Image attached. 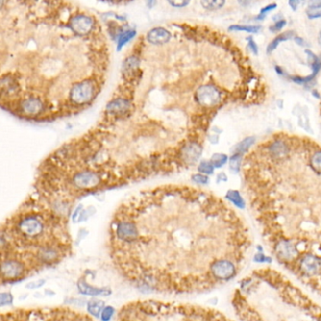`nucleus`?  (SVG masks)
<instances>
[{
  "mask_svg": "<svg viewBox=\"0 0 321 321\" xmlns=\"http://www.w3.org/2000/svg\"><path fill=\"white\" fill-rule=\"evenodd\" d=\"M227 155L224 154H215L211 156L210 162L214 168H221L227 162Z\"/></svg>",
  "mask_w": 321,
  "mask_h": 321,
  "instance_id": "obj_21",
  "label": "nucleus"
},
{
  "mask_svg": "<svg viewBox=\"0 0 321 321\" xmlns=\"http://www.w3.org/2000/svg\"><path fill=\"white\" fill-rule=\"evenodd\" d=\"M311 162H312V166L314 168V170L317 173H321V151L313 155Z\"/></svg>",
  "mask_w": 321,
  "mask_h": 321,
  "instance_id": "obj_26",
  "label": "nucleus"
},
{
  "mask_svg": "<svg viewBox=\"0 0 321 321\" xmlns=\"http://www.w3.org/2000/svg\"><path fill=\"white\" fill-rule=\"evenodd\" d=\"M247 41H248V45H249V47H250V50L252 51V53L257 54V53H258V47H257V45L255 44L254 40H253L251 37H248V38H247Z\"/></svg>",
  "mask_w": 321,
  "mask_h": 321,
  "instance_id": "obj_28",
  "label": "nucleus"
},
{
  "mask_svg": "<svg viewBox=\"0 0 321 321\" xmlns=\"http://www.w3.org/2000/svg\"><path fill=\"white\" fill-rule=\"evenodd\" d=\"M221 93L211 85H203L196 92V100L202 107H214L221 101Z\"/></svg>",
  "mask_w": 321,
  "mask_h": 321,
  "instance_id": "obj_4",
  "label": "nucleus"
},
{
  "mask_svg": "<svg viewBox=\"0 0 321 321\" xmlns=\"http://www.w3.org/2000/svg\"><path fill=\"white\" fill-rule=\"evenodd\" d=\"M198 171L204 175L212 174L214 172V166L209 161H202L198 167Z\"/></svg>",
  "mask_w": 321,
  "mask_h": 321,
  "instance_id": "obj_22",
  "label": "nucleus"
},
{
  "mask_svg": "<svg viewBox=\"0 0 321 321\" xmlns=\"http://www.w3.org/2000/svg\"><path fill=\"white\" fill-rule=\"evenodd\" d=\"M172 6H173V7H176V8H183V7H185V6H187V5H189L190 4V2L189 1H173V2H169Z\"/></svg>",
  "mask_w": 321,
  "mask_h": 321,
  "instance_id": "obj_32",
  "label": "nucleus"
},
{
  "mask_svg": "<svg viewBox=\"0 0 321 321\" xmlns=\"http://www.w3.org/2000/svg\"><path fill=\"white\" fill-rule=\"evenodd\" d=\"M308 15H309L310 18L320 17V16H321V12H316V10H310L309 12H308Z\"/></svg>",
  "mask_w": 321,
  "mask_h": 321,
  "instance_id": "obj_33",
  "label": "nucleus"
},
{
  "mask_svg": "<svg viewBox=\"0 0 321 321\" xmlns=\"http://www.w3.org/2000/svg\"><path fill=\"white\" fill-rule=\"evenodd\" d=\"M294 35V32L293 31H286L285 33L281 34V35L277 36L275 39H274L272 42H271V44L268 46L267 48V52L269 54H271L272 51H273L275 48H277L279 46L280 43L282 42H285L286 40L290 39L292 36Z\"/></svg>",
  "mask_w": 321,
  "mask_h": 321,
  "instance_id": "obj_14",
  "label": "nucleus"
},
{
  "mask_svg": "<svg viewBox=\"0 0 321 321\" xmlns=\"http://www.w3.org/2000/svg\"><path fill=\"white\" fill-rule=\"evenodd\" d=\"M296 42L298 43L300 46H302V45H303V41H302L300 38H297H297H296Z\"/></svg>",
  "mask_w": 321,
  "mask_h": 321,
  "instance_id": "obj_36",
  "label": "nucleus"
},
{
  "mask_svg": "<svg viewBox=\"0 0 321 321\" xmlns=\"http://www.w3.org/2000/svg\"><path fill=\"white\" fill-rule=\"evenodd\" d=\"M276 7H277L276 4H271V5H269V6L265 7V8H263L261 11H260V14H259L260 16H259V18L262 19V18L265 16V14H266L267 12H270L271 11H272V10H274V9L276 8Z\"/></svg>",
  "mask_w": 321,
  "mask_h": 321,
  "instance_id": "obj_30",
  "label": "nucleus"
},
{
  "mask_svg": "<svg viewBox=\"0 0 321 321\" xmlns=\"http://www.w3.org/2000/svg\"><path fill=\"white\" fill-rule=\"evenodd\" d=\"M240 164H241V155H233L230 158V169L234 172H238L240 169Z\"/></svg>",
  "mask_w": 321,
  "mask_h": 321,
  "instance_id": "obj_25",
  "label": "nucleus"
},
{
  "mask_svg": "<svg viewBox=\"0 0 321 321\" xmlns=\"http://www.w3.org/2000/svg\"><path fill=\"white\" fill-rule=\"evenodd\" d=\"M112 315H113V310L111 309L110 307H107V308L104 309V311H103V317H102V319L105 321H107V320H109L112 317Z\"/></svg>",
  "mask_w": 321,
  "mask_h": 321,
  "instance_id": "obj_31",
  "label": "nucleus"
},
{
  "mask_svg": "<svg viewBox=\"0 0 321 321\" xmlns=\"http://www.w3.org/2000/svg\"><path fill=\"white\" fill-rule=\"evenodd\" d=\"M202 155V147L196 143H187L181 149V158L187 164H195Z\"/></svg>",
  "mask_w": 321,
  "mask_h": 321,
  "instance_id": "obj_8",
  "label": "nucleus"
},
{
  "mask_svg": "<svg viewBox=\"0 0 321 321\" xmlns=\"http://www.w3.org/2000/svg\"><path fill=\"white\" fill-rule=\"evenodd\" d=\"M202 7L206 10L209 11H215V10H220L221 8L223 7L224 1L221 0H204L201 2Z\"/></svg>",
  "mask_w": 321,
  "mask_h": 321,
  "instance_id": "obj_19",
  "label": "nucleus"
},
{
  "mask_svg": "<svg viewBox=\"0 0 321 321\" xmlns=\"http://www.w3.org/2000/svg\"><path fill=\"white\" fill-rule=\"evenodd\" d=\"M321 260L315 255H306L300 263V268L304 273L314 275L318 273L321 269Z\"/></svg>",
  "mask_w": 321,
  "mask_h": 321,
  "instance_id": "obj_13",
  "label": "nucleus"
},
{
  "mask_svg": "<svg viewBox=\"0 0 321 321\" xmlns=\"http://www.w3.org/2000/svg\"><path fill=\"white\" fill-rule=\"evenodd\" d=\"M171 37H172V34L170 33L169 30H167L166 28L155 27L148 32L147 40L153 45L160 46V45H164L168 43L170 41Z\"/></svg>",
  "mask_w": 321,
  "mask_h": 321,
  "instance_id": "obj_10",
  "label": "nucleus"
},
{
  "mask_svg": "<svg viewBox=\"0 0 321 321\" xmlns=\"http://www.w3.org/2000/svg\"><path fill=\"white\" fill-rule=\"evenodd\" d=\"M136 35V31L135 30H126L124 32H123L122 34H120L119 39H118V50L123 48L125 44H127L131 39L134 38V36Z\"/></svg>",
  "mask_w": 321,
  "mask_h": 321,
  "instance_id": "obj_20",
  "label": "nucleus"
},
{
  "mask_svg": "<svg viewBox=\"0 0 321 321\" xmlns=\"http://www.w3.org/2000/svg\"><path fill=\"white\" fill-rule=\"evenodd\" d=\"M102 304H104L101 300H93L90 302L89 305V312L94 315V316H98L99 312L102 309Z\"/></svg>",
  "mask_w": 321,
  "mask_h": 321,
  "instance_id": "obj_23",
  "label": "nucleus"
},
{
  "mask_svg": "<svg viewBox=\"0 0 321 321\" xmlns=\"http://www.w3.org/2000/svg\"><path fill=\"white\" fill-rule=\"evenodd\" d=\"M298 1H289V5L291 6V8L293 9V10H296L297 8V6H298Z\"/></svg>",
  "mask_w": 321,
  "mask_h": 321,
  "instance_id": "obj_35",
  "label": "nucleus"
},
{
  "mask_svg": "<svg viewBox=\"0 0 321 321\" xmlns=\"http://www.w3.org/2000/svg\"><path fill=\"white\" fill-rule=\"evenodd\" d=\"M253 143H254V138H252V137L246 138L245 140L240 142L235 147V154H237V155L243 154L244 152H246L250 148V146L253 144Z\"/></svg>",
  "mask_w": 321,
  "mask_h": 321,
  "instance_id": "obj_15",
  "label": "nucleus"
},
{
  "mask_svg": "<svg viewBox=\"0 0 321 321\" xmlns=\"http://www.w3.org/2000/svg\"><path fill=\"white\" fill-rule=\"evenodd\" d=\"M130 108V103L128 100L123 98H116L111 100L107 106V111L110 114L121 115L126 113Z\"/></svg>",
  "mask_w": 321,
  "mask_h": 321,
  "instance_id": "obj_12",
  "label": "nucleus"
},
{
  "mask_svg": "<svg viewBox=\"0 0 321 321\" xmlns=\"http://www.w3.org/2000/svg\"><path fill=\"white\" fill-rule=\"evenodd\" d=\"M286 20H280V21L276 22V23L271 27V29H272V31H278V30H281V29L286 25Z\"/></svg>",
  "mask_w": 321,
  "mask_h": 321,
  "instance_id": "obj_29",
  "label": "nucleus"
},
{
  "mask_svg": "<svg viewBox=\"0 0 321 321\" xmlns=\"http://www.w3.org/2000/svg\"><path fill=\"white\" fill-rule=\"evenodd\" d=\"M0 247L1 282L11 285L59 265L74 245L65 214L27 203L2 223Z\"/></svg>",
  "mask_w": 321,
  "mask_h": 321,
  "instance_id": "obj_1",
  "label": "nucleus"
},
{
  "mask_svg": "<svg viewBox=\"0 0 321 321\" xmlns=\"http://www.w3.org/2000/svg\"><path fill=\"white\" fill-rule=\"evenodd\" d=\"M272 152L274 155L279 156V155H284L287 152L286 146L282 143H275L272 147Z\"/></svg>",
  "mask_w": 321,
  "mask_h": 321,
  "instance_id": "obj_24",
  "label": "nucleus"
},
{
  "mask_svg": "<svg viewBox=\"0 0 321 321\" xmlns=\"http://www.w3.org/2000/svg\"><path fill=\"white\" fill-rule=\"evenodd\" d=\"M235 266L228 260H219L212 268V274L217 280H228L235 274Z\"/></svg>",
  "mask_w": 321,
  "mask_h": 321,
  "instance_id": "obj_7",
  "label": "nucleus"
},
{
  "mask_svg": "<svg viewBox=\"0 0 321 321\" xmlns=\"http://www.w3.org/2000/svg\"><path fill=\"white\" fill-rule=\"evenodd\" d=\"M139 59L136 58L135 56H132V57H129L127 60L124 61L123 63V71L124 73H131V72H134L138 67H139Z\"/></svg>",
  "mask_w": 321,
  "mask_h": 321,
  "instance_id": "obj_17",
  "label": "nucleus"
},
{
  "mask_svg": "<svg viewBox=\"0 0 321 321\" xmlns=\"http://www.w3.org/2000/svg\"><path fill=\"white\" fill-rule=\"evenodd\" d=\"M320 43L321 44V36H320Z\"/></svg>",
  "mask_w": 321,
  "mask_h": 321,
  "instance_id": "obj_37",
  "label": "nucleus"
},
{
  "mask_svg": "<svg viewBox=\"0 0 321 321\" xmlns=\"http://www.w3.org/2000/svg\"><path fill=\"white\" fill-rule=\"evenodd\" d=\"M227 199L230 200L235 205H237L239 208H243L245 206V202L243 201L242 197L240 196V193L237 191H229L226 195Z\"/></svg>",
  "mask_w": 321,
  "mask_h": 321,
  "instance_id": "obj_16",
  "label": "nucleus"
},
{
  "mask_svg": "<svg viewBox=\"0 0 321 321\" xmlns=\"http://www.w3.org/2000/svg\"><path fill=\"white\" fill-rule=\"evenodd\" d=\"M70 27L74 33L78 35H87L94 28V21L90 16L78 14L72 18Z\"/></svg>",
  "mask_w": 321,
  "mask_h": 321,
  "instance_id": "obj_6",
  "label": "nucleus"
},
{
  "mask_svg": "<svg viewBox=\"0 0 321 321\" xmlns=\"http://www.w3.org/2000/svg\"><path fill=\"white\" fill-rule=\"evenodd\" d=\"M276 253L283 260H292L297 254V250L293 243L287 240L280 241L276 246Z\"/></svg>",
  "mask_w": 321,
  "mask_h": 321,
  "instance_id": "obj_9",
  "label": "nucleus"
},
{
  "mask_svg": "<svg viewBox=\"0 0 321 321\" xmlns=\"http://www.w3.org/2000/svg\"><path fill=\"white\" fill-rule=\"evenodd\" d=\"M267 259H268V258H267L266 256H264L262 252H260V253H257V254L255 255V260H256V261H266Z\"/></svg>",
  "mask_w": 321,
  "mask_h": 321,
  "instance_id": "obj_34",
  "label": "nucleus"
},
{
  "mask_svg": "<svg viewBox=\"0 0 321 321\" xmlns=\"http://www.w3.org/2000/svg\"><path fill=\"white\" fill-rule=\"evenodd\" d=\"M96 89L94 84L89 80L75 84L72 88L70 92V98L76 105H83L90 102L95 96Z\"/></svg>",
  "mask_w": 321,
  "mask_h": 321,
  "instance_id": "obj_3",
  "label": "nucleus"
},
{
  "mask_svg": "<svg viewBox=\"0 0 321 321\" xmlns=\"http://www.w3.org/2000/svg\"><path fill=\"white\" fill-rule=\"evenodd\" d=\"M192 181H194L195 183L197 184H201V185H206L209 181L208 177L204 174H202V173H197V174H193L192 175Z\"/></svg>",
  "mask_w": 321,
  "mask_h": 321,
  "instance_id": "obj_27",
  "label": "nucleus"
},
{
  "mask_svg": "<svg viewBox=\"0 0 321 321\" xmlns=\"http://www.w3.org/2000/svg\"><path fill=\"white\" fill-rule=\"evenodd\" d=\"M230 30L233 31H246V32H250V33H257L261 27L259 25H231L229 27Z\"/></svg>",
  "mask_w": 321,
  "mask_h": 321,
  "instance_id": "obj_18",
  "label": "nucleus"
},
{
  "mask_svg": "<svg viewBox=\"0 0 321 321\" xmlns=\"http://www.w3.org/2000/svg\"><path fill=\"white\" fill-rule=\"evenodd\" d=\"M1 321H96L78 310L66 306L18 308L3 312Z\"/></svg>",
  "mask_w": 321,
  "mask_h": 321,
  "instance_id": "obj_2",
  "label": "nucleus"
},
{
  "mask_svg": "<svg viewBox=\"0 0 321 321\" xmlns=\"http://www.w3.org/2000/svg\"><path fill=\"white\" fill-rule=\"evenodd\" d=\"M21 109L25 115L36 116L43 111L44 105L38 98H26L21 104Z\"/></svg>",
  "mask_w": 321,
  "mask_h": 321,
  "instance_id": "obj_11",
  "label": "nucleus"
},
{
  "mask_svg": "<svg viewBox=\"0 0 321 321\" xmlns=\"http://www.w3.org/2000/svg\"><path fill=\"white\" fill-rule=\"evenodd\" d=\"M73 183L74 187L78 190H82V191L93 190L99 186V184L101 183V178L96 173L90 171H84L76 173L74 176Z\"/></svg>",
  "mask_w": 321,
  "mask_h": 321,
  "instance_id": "obj_5",
  "label": "nucleus"
}]
</instances>
